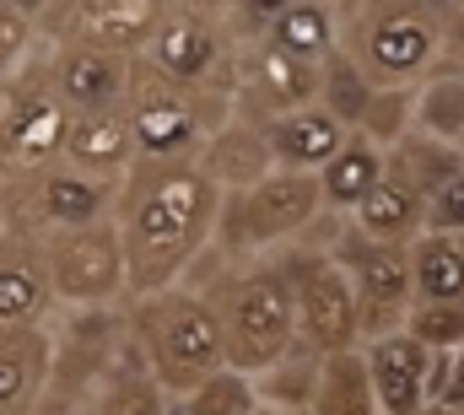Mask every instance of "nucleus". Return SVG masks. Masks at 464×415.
<instances>
[{"label":"nucleus","instance_id":"obj_10","mask_svg":"<svg viewBox=\"0 0 464 415\" xmlns=\"http://www.w3.org/2000/svg\"><path fill=\"white\" fill-rule=\"evenodd\" d=\"M38 259L49 270V286H54L60 308H114V303H130L124 243H119L114 221L76 227V232H44L38 237Z\"/></svg>","mask_w":464,"mask_h":415},{"label":"nucleus","instance_id":"obj_27","mask_svg":"<svg viewBox=\"0 0 464 415\" xmlns=\"http://www.w3.org/2000/svg\"><path fill=\"white\" fill-rule=\"evenodd\" d=\"M416 303H464V248L449 232H421L411 243Z\"/></svg>","mask_w":464,"mask_h":415},{"label":"nucleus","instance_id":"obj_7","mask_svg":"<svg viewBox=\"0 0 464 415\" xmlns=\"http://www.w3.org/2000/svg\"><path fill=\"white\" fill-rule=\"evenodd\" d=\"M438 22L443 16H432L416 0H356L341 49L356 54V65L378 87H416L438 60Z\"/></svg>","mask_w":464,"mask_h":415},{"label":"nucleus","instance_id":"obj_12","mask_svg":"<svg viewBox=\"0 0 464 415\" xmlns=\"http://www.w3.org/2000/svg\"><path fill=\"white\" fill-rule=\"evenodd\" d=\"M319 82H324V65H308L270 38H248L232 54V113L265 124L276 113L319 103Z\"/></svg>","mask_w":464,"mask_h":415},{"label":"nucleus","instance_id":"obj_14","mask_svg":"<svg viewBox=\"0 0 464 415\" xmlns=\"http://www.w3.org/2000/svg\"><path fill=\"white\" fill-rule=\"evenodd\" d=\"M168 5L173 0H65L49 38H71V43H92V49L140 60Z\"/></svg>","mask_w":464,"mask_h":415},{"label":"nucleus","instance_id":"obj_39","mask_svg":"<svg viewBox=\"0 0 464 415\" xmlns=\"http://www.w3.org/2000/svg\"><path fill=\"white\" fill-rule=\"evenodd\" d=\"M464 405V345L449 351V389H443V410H459Z\"/></svg>","mask_w":464,"mask_h":415},{"label":"nucleus","instance_id":"obj_40","mask_svg":"<svg viewBox=\"0 0 464 415\" xmlns=\"http://www.w3.org/2000/svg\"><path fill=\"white\" fill-rule=\"evenodd\" d=\"M243 415H281V410H276V405H265V400H259V405H254V410H243Z\"/></svg>","mask_w":464,"mask_h":415},{"label":"nucleus","instance_id":"obj_4","mask_svg":"<svg viewBox=\"0 0 464 415\" xmlns=\"http://www.w3.org/2000/svg\"><path fill=\"white\" fill-rule=\"evenodd\" d=\"M124 113H130L135 151H140L146 162H200L206 140L227 124L232 98L227 92H195V87H179V82L157 76L146 60H135Z\"/></svg>","mask_w":464,"mask_h":415},{"label":"nucleus","instance_id":"obj_45","mask_svg":"<svg viewBox=\"0 0 464 415\" xmlns=\"http://www.w3.org/2000/svg\"><path fill=\"white\" fill-rule=\"evenodd\" d=\"M459 5H464V0H459Z\"/></svg>","mask_w":464,"mask_h":415},{"label":"nucleus","instance_id":"obj_33","mask_svg":"<svg viewBox=\"0 0 464 415\" xmlns=\"http://www.w3.org/2000/svg\"><path fill=\"white\" fill-rule=\"evenodd\" d=\"M259 405V394H254V378H243V372H232V367H222L217 378H206L184 405H179V415H243Z\"/></svg>","mask_w":464,"mask_h":415},{"label":"nucleus","instance_id":"obj_3","mask_svg":"<svg viewBox=\"0 0 464 415\" xmlns=\"http://www.w3.org/2000/svg\"><path fill=\"white\" fill-rule=\"evenodd\" d=\"M222 313L227 334V367L243 378L270 372L292 345H297V297H292V270L286 254H259L237 275L206 292Z\"/></svg>","mask_w":464,"mask_h":415},{"label":"nucleus","instance_id":"obj_20","mask_svg":"<svg viewBox=\"0 0 464 415\" xmlns=\"http://www.w3.org/2000/svg\"><path fill=\"white\" fill-rule=\"evenodd\" d=\"M87 410H98V415H179V400L157 383V372H151L140 340H130V345L119 351L114 367L92 383Z\"/></svg>","mask_w":464,"mask_h":415},{"label":"nucleus","instance_id":"obj_22","mask_svg":"<svg viewBox=\"0 0 464 415\" xmlns=\"http://www.w3.org/2000/svg\"><path fill=\"white\" fill-rule=\"evenodd\" d=\"M49 362H54V345H49V329H0V415L27 410L44 383H49Z\"/></svg>","mask_w":464,"mask_h":415},{"label":"nucleus","instance_id":"obj_21","mask_svg":"<svg viewBox=\"0 0 464 415\" xmlns=\"http://www.w3.org/2000/svg\"><path fill=\"white\" fill-rule=\"evenodd\" d=\"M351 227L367 232V237H378V243H405V248H411V243L427 232V195H421L411 179H400V173L389 168V173L378 179V189L351 210Z\"/></svg>","mask_w":464,"mask_h":415},{"label":"nucleus","instance_id":"obj_19","mask_svg":"<svg viewBox=\"0 0 464 415\" xmlns=\"http://www.w3.org/2000/svg\"><path fill=\"white\" fill-rule=\"evenodd\" d=\"M200 173L222 189V195H243V189H254L259 179H270L276 173V157H270V146H265V130L254 124V119H243V113H227V124L206 140V151H200Z\"/></svg>","mask_w":464,"mask_h":415},{"label":"nucleus","instance_id":"obj_15","mask_svg":"<svg viewBox=\"0 0 464 415\" xmlns=\"http://www.w3.org/2000/svg\"><path fill=\"white\" fill-rule=\"evenodd\" d=\"M114 184H98V179H82L71 173L65 162L60 168H44L27 179V195H16V210L44 232H76V227H98V221H114Z\"/></svg>","mask_w":464,"mask_h":415},{"label":"nucleus","instance_id":"obj_31","mask_svg":"<svg viewBox=\"0 0 464 415\" xmlns=\"http://www.w3.org/2000/svg\"><path fill=\"white\" fill-rule=\"evenodd\" d=\"M378 98V82L356 65V54L346 49H335L330 60H324V82H319V103L330 108L346 130H362V119H367V108Z\"/></svg>","mask_w":464,"mask_h":415},{"label":"nucleus","instance_id":"obj_5","mask_svg":"<svg viewBox=\"0 0 464 415\" xmlns=\"http://www.w3.org/2000/svg\"><path fill=\"white\" fill-rule=\"evenodd\" d=\"M324 210L319 173H286L276 168L270 179H259L254 189L222 200L217 221V254L227 259H259V254H281L292 237H303Z\"/></svg>","mask_w":464,"mask_h":415},{"label":"nucleus","instance_id":"obj_9","mask_svg":"<svg viewBox=\"0 0 464 415\" xmlns=\"http://www.w3.org/2000/svg\"><path fill=\"white\" fill-rule=\"evenodd\" d=\"M330 254L341 259V270L356 286V308H362V345L400 334L405 318L416 308V265L405 243H378L367 232L351 227V216L341 221V243H330Z\"/></svg>","mask_w":464,"mask_h":415},{"label":"nucleus","instance_id":"obj_23","mask_svg":"<svg viewBox=\"0 0 464 415\" xmlns=\"http://www.w3.org/2000/svg\"><path fill=\"white\" fill-rule=\"evenodd\" d=\"M389 173V151L378 146V140H367L362 130H351L346 146L319 168V189H324V210H341V216H351V210L362 206L372 189H378V179Z\"/></svg>","mask_w":464,"mask_h":415},{"label":"nucleus","instance_id":"obj_43","mask_svg":"<svg viewBox=\"0 0 464 415\" xmlns=\"http://www.w3.org/2000/svg\"><path fill=\"white\" fill-rule=\"evenodd\" d=\"M459 248H464V232H459Z\"/></svg>","mask_w":464,"mask_h":415},{"label":"nucleus","instance_id":"obj_1","mask_svg":"<svg viewBox=\"0 0 464 415\" xmlns=\"http://www.w3.org/2000/svg\"><path fill=\"white\" fill-rule=\"evenodd\" d=\"M222 189L200 173V162H135L119 184L114 227L124 243V281L130 303L157 297L217 248Z\"/></svg>","mask_w":464,"mask_h":415},{"label":"nucleus","instance_id":"obj_34","mask_svg":"<svg viewBox=\"0 0 464 415\" xmlns=\"http://www.w3.org/2000/svg\"><path fill=\"white\" fill-rule=\"evenodd\" d=\"M405 329L427 351H459L464 345V303H416Z\"/></svg>","mask_w":464,"mask_h":415},{"label":"nucleus","instance_id":"obj_41","mask_svg":"<svg viewBox=\"0 0 464 415\" xmlns=\"http://www.w3.org/2000/svg\"><path fill=\"white\" fill-rule=\"evenodd\" d=\"M76 415H98V410H87V405H82V410H76Z\"/></svg>","mask_w":464,"mask_h":415},{"label":"nucleus","instance_id":"obj_30","mask_svg":"<svg viewBox=\"0 0 464 415\" xmlns=\"http://www.w3.org/2000/svg\"><path fill=\"white\" fill-rule=\"evenodd\" d=\"M416 130L464 151V71H438L416 87Z\"/></svg>","mask_w":464,"mask_h":415},{"label":"nucleus","instance_id":"obj_8","mask_svg":"<svg viewBox=\"0 0 464 415\" xmlns=\"http://www.w3.org/2000/svg\"><path fill=\"white\" fill-rule=\"evenodd\" d=\"M71 130V108L49 87L44 65L16 71L0 82V179H33L44 168H60Z\"/></svg>","mask_w":464,"mask_h":415},{"label":"nucleus","instance_id":"obj_36","mask_svg":"<svg viewBox=\"0 0 464 415\" xmlns=\"http://www.w3.org/2000/svg\"><path fill=\"white\" fill-rule=\"evenodd\" d=\"M292 5H297V0H227V16H232L237 43H248V38H270V27H276Z\"/></svg>","mask_w":464,"mask_h":415},{"label":"nucleus","instance_id":"obj_29","mask_svg":"<svg viewBox=\"0 0 464 415\" xmlns=\"http://www.w3.org/2000/svg\"><path fill=\"white\" fill-rule=\"evenodd\" d=\"M389 168H394L400 179H411V184L432 200L449 179H459V173H464V151H459V146L432 140V135H421V130H411V135L389 151Z\"/></svg>","mask_w":464,"mask_h":415},{"label":"nucleus","instance_id":"obj_18","mask_svg":"<svg viewBox=\"0 0 464 415\" xmlns=\"http://www.w3.org/2000/svg\"><path fill=\"white\" fill-rule=\"evenodd\" d=\"M259 130H265V146H270L276 168H286V173H319V168L346 146V135H351V130L324 103L276 113V119H265Z\"/></svg>","mask_w":464,"mask_h":415},{"label":"nucleus","instance_id":"obj_6","mask_svg":"<svg viewBox=\"0 0 464 415\" xmlns=\"http://www.w3.org/2000/svg\"><path fill=\"white\" fill-rule=\"evenodd\" d=\"M232 54H237V33L227 0H173L140 60L179 87L232 98Z\"/></svg>","mask_w":464,"mask_h":415},{"label":"nucleus","instance_id":"obj_11","mask_svg":"<svg viewBox=\"0 0 464 415\" xmlns=\"http://www.w3.org/2000/svg\"><path fill=\"white\" fill-rule=\"evenodd\" d=\"M292 297H297V340H308L319 356L362 345V308L356 286L330 248H286Z\"/></svg>","mask_w":464,"mask_h":415},{"label":"nucleus","instance_id":"obj_24","mask_svg":"<svg viewBox=\"0 0 464 415\" xmlns=\"http://www.w3.org/2000/svg\"><path fill=\"white\" fill-rule=\"evenodd\" d=\"M54 303L49 270L38 259V248H11L0 254V329H38Z\"/></svg>","mask_w":464,"mask_h":415},{"label":"nucleus","instance_id":"obj_35","mask_svg":"<svg viewBox=\"0 0 464 415\" xmlns=\"http://www.w3.org/2000/svg\"><path fill=\"white\" fill-rule=\"evenodd\" d=\"M49 38L27 22V16H16L5 0H0V82L5 76H16V71H27L33 65V54L44 49Z\"/></svg>","mask_w":464,"mask_h":415},{"label":"nucleus","instance_id":"obj_26","mask_svg":"<svg viewBox=\"0 0 464 415\" xmlns=\"http://www.w3.org/2000/svg\"><path fill=\"white\" fill-rule=\"evenodd\" d=\"M314 415H378V394H372V367L367 351H330L319 367V389H314Z\"/></svg>","mask_w":464,"mask_h":415},{"label":"nucleus","instance_id":"obj_25","mask_svg":"<svg viewBox=\"0 0 464 415\" xmlns=\"http://www.w3.org/2000/svg\"><path fill=\"white\" fill-rule=\"evenodd\" d=\"M346 38V11L335 0H297L276 27H270V43H281L286 54L308 60V65H324Z\"/></svg>","mask_w":464,"mask_h":415},{"label":"nucleus","instance_id":"obj_37","mask_svg":"<svg viewBox=\"0 0 464 415\" xmlns=\"http://www.w3.org/2000/svg\"><path fill=\"white\" fill-rule=\"evenodd\" d=\"M427 232H449V237L464 232V173L449 179V184L427 200Z\"/></svg>","mask_w":464,"mask_h":415},{"label":"nucleus","instance_id":"obj_17","mask_svg":"<svg viewBox=\"0 0 464 415\" xmlns=\"http://www.w3.org/2000/svg\"><path fill=\"white\" fill-rule=\"evenodd\" d=\"M60 162L82 179H98V184H124V173L140 162L135 151V135H130V113L124 108H92V113H71V130H65V151Z\"/></svg>","mask_w":464,"mask_h":415},{"label":"nucleus","instance_id":"obj_28","mask_svg":"<svg viewBox=\"0 0 464 415\" xmlns=\"http://www.w3.org/2000/svg\"><path fill=\"white\" fill-rule=\"evenodd\" d=\"M319 367H324V356L308 340H297L270 372L254 378V394L265 405H276V410H308L314 405V389H319Z\"/></svg>","mask_w":464,"mask_h":415},{"label":"nucleus","instance_id":"obj_32","mask_svg":"<svg viewBox=\"0 0 464 415\" xmlns=\"http://www.w3.org/2000/svg\"><path fill=\"white\" fill-rule=\"evenodd\" d=\"M411 130H416V92L411 87H378V98L362 119V135L378 140L383 151H394Z\"/></svg>","mask_w":464,"mask_h":415},{"label":"nucleus","instance_id":"obj_38","mask_svg":"<svg viewBox=\"0 0 464 415\" xmlns=\"http://www.w3.org/2000/svg\"><path fill=\"white\" fill-rule=\"evenodd\" d=\"M5 5H11L16 16H27V22L49 38V33H54V22H60V5H65V0H5Z\"/></svg>","mask_w":464,"mask_h":415},{"label":"nucleus","instance_id":"obj_13","mask_svg":"<svg viewBox=\"0 0 464 415\" xmlns=\"http://www.w3.org/2000/svg\"><path fill=\"white\" fill-rule=\"evenodd\" d=\"M44 76H49V87L60 92V103L71 108V113L124 108L135 60L130 54H109V49H92V43L49 38L44 43Z\"/></svg>","mask_w":464,"mask_h":415},{"label":"nucleus","instance_id":"obj_2","mask_svg":"<svg viewBox=\"0 0 464 415\" xmlns=\"http://www.w3.org/2000/svg\"><path fill=\"white\" fill-rule=\"evenodd\" d=\"M130 318H135V340L157 372V383L184 405L206 378H217L227 367V334H222V313L217 303L179 281L157 297H140L130 303Z\"/></svg>","mask_w":464,"mask_h":415},{"label":"nucleus","instance_id":"obj_16","mask_svg":"<svg viewBox=\"0 0 464 415\" xmlns=\"http://www.w3.org/2000/svg\"><path fill=\"white\" fill-rule=\"evenodd\" d=\"M367 367H372V394H378V415H421L438 410L432 405V362L438 351H427L411 329L367 340Z\"/></svg>","mask_w":464,"mask_h":415},{"label":"nucleus","instance_id":"obj_44","mask_svg":"<svg viewBox=\"0 0 464 415\" xmlns=\"http://www.w3.org/2000/svg\"><path fill=\"white\" fill-rule=\"evenodd\" d=\"M454 415H464V405H459V410H454Z\"/></svg>","mask_w":464,"mask_h":415},{"label":"nucleus","instance_id":"obj_42","mask_svg":"<svg viewBox=\"0 0 464 415\" xmlns=\"http://www.w3.org/2000/svg\"><path fill=\"white\" fill-rule=\"evenodd\" d=\"M421 415H449V410H421Z\"/></svg>","mask_w":464,"mask_h":415}]
</instances>
